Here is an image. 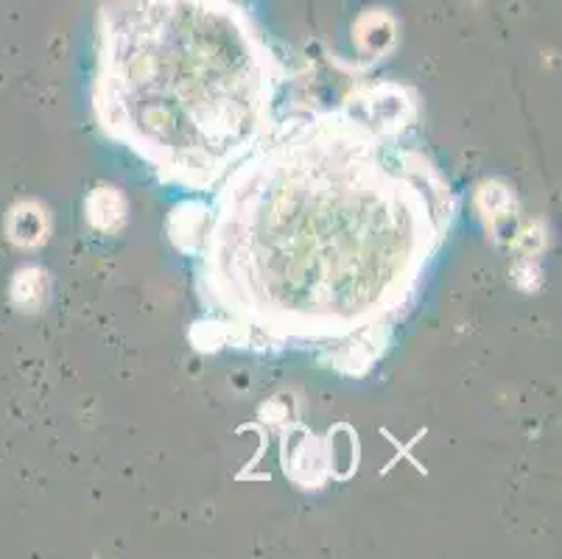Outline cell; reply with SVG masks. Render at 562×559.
<instances>
[{"label": "cell", "instance_id": "1", "mask_svg": "<svg viewBox=\"0 0 562 559\" xmlns=\"http://www.w3.org/2000/svg\"><path fill=\"white\" fill-rule=\"evenodd\" d=\"M280 62L238 0H104L95 112L166 179L193 191L274 130Z\"/></svg>", "mask_w": 562, "mask_h": 559}]
</instances>
